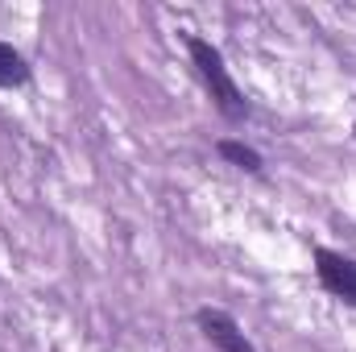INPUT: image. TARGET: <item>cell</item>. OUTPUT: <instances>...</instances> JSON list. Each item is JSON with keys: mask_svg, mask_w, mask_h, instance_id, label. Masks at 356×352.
I'll list each match as a JSON object with an SVG mask.
<instances>
[{"mask_svg": "<svg viewBox=\"0 0 356 352\" xmlns=\"http://www.w3.org/2000/svg\"><path fill=\"white\" fill-rule=\"evenodd\" d=\"M186 46H191V58H195L203 83H207V91H211L216 108H220L228 120H241L249 108H245V95H241V88H236V79H232L228 67H224V54H220L211 42H203V38H191Z\"/></svg>", "mask_w": 356, "mask_h": 352, "instance_id": "obj_1", "label": "cell"}, {"mask_svg": "<svg viewBox=\"0 0 356 352\" xmlns=\"http://www.w3.org/2000/svg\"><path fill=\"white\" fill-rule=\"evenodd\" d=\"M315 269H319V282H323L332 294L356 303V262L353 257L332 253V249H319V253H315Z\"/></svg>", "mask_w": 356, "mask_h": 352, "instance_id": "obj_2", "label": "cell"}, {"mask_svg": "<svg viewBox=\"0 0 356 352\" xmlns=\"http://www.w3.org/2000/svg\"><path fill=\"white\" fill-rule=\"evenodd\" d=\"M199 328H203V336L220 352H253V344L245 340V332L224 311H199Z\"/></svg>", "mask_w": 356, "mask_h": 352, "instance_id": "obj_3", "label": "cell"}, {"mask_svg": "<svg viewBox=\"0 0 356 352\" xmlns=\"http://www.w3.org/2000/svg\"><path fill=\"white\" fill-rule=\"evenodd\" d=\"M25 79H29L25 58H21L13 46H4V42H0V88H17V83H25Z\"/></svg>", "mask_w": 356, "mask_h": 352, "instance_id": "obj_4", "label": "cell"}, {"mask_svg": "<svg viewBox=\"0 0 356 352\" xmlns=\"http://www.w3.org/2000/svg\"><path fill=\"white\" fill-rule=\"evenodd\" d=\"M216 150H220V158L236 162L241 170H261V154H257V150H249V145H241V141H220Z\"/></svg>", "mask_w": 356, "mask_h": 352, "instance_id": "obj_5", "label": "cell"}]
</instances>
